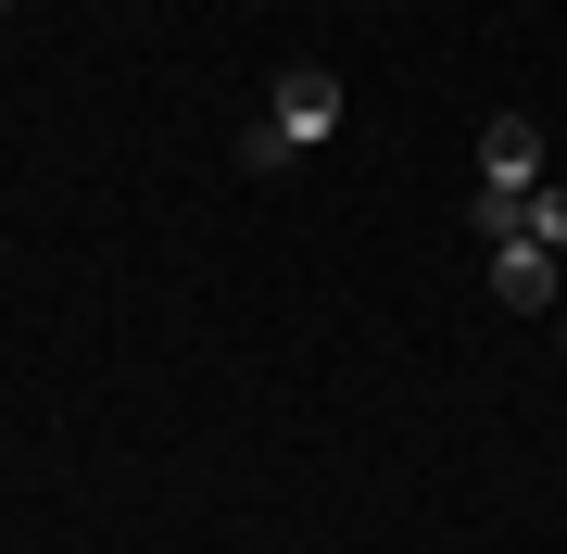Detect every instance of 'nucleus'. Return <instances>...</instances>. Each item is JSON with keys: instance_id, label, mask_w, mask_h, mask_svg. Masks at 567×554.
I'll return each mask as SVG.
<instances>
[{"instance_id": "f257e3e1", "label": "nucleus", "mask_w": 567, "mask_h": 554, "mask_svg": "<svg viewBox=\"0 0 567 554\" xmlns=\"http://www.w3.org/2000/svg\"><path fill=\"white\" fill-rule=\"evenodd\" d=\"M529 189H543V126H529V114H492L480 126V202H466L480 240H517V227H529Z\"/></svg>"}, {"instance_id": "f03ea898", "label": "nucleus", "mask_w": 567, "mask_h": 554, "mask_svg": "<svg viewBox=\"0 0 567 554\" xmlns=\"http://www.w3.org/2000/svg\"><path fill=\"white\" fill-rule=\"evenodd\" d=\"M328 126H341V76H328V63H290V76H278V114L240 139V165H252V177H278L290 151H316V139H328Z\"/></svg>"}, {"instance_id": "39448f33", "label": "nucleus", "mask_w": 567, "mask_h": 554, "mask_svg": "<svg viewBox=\"0 0 567 554\" xmlns=\"http://www.w3.org/2000/svg\"><path fill=\"white\" fill-rule=\"evenodd\" d=\"M0 13H13V0H0Z\"/></svg>"}, {"instance_id": "7ed1b4c3", "label": "nucleus", "mask_w": 567, "mask_h": 554, "mask_svg": "<svg viewBox=\"0 0 567 554\" xmlns=\"http://www.w3.org/2000/svg\"><path fill=\"white\" fill-rule=\"evenodd\" d=\"M555 265H567V252H543L529 227H517V240H492V290H505L517 315H543V303H555Z\"/></svg>"}, {"instance_id": "20e7f679", "label": "nucleus", "mask_w": 567, "mask_h": 554, "mask_svg": "<svg viewBox=\"0 0 567 554\" xmlns=\"http://www.w3.org/2000/svg\"><path fill=\"white\" fill-rule=\"evenodd\" d=\"M529 240H543V252H567V177H543V189H529Z\"/></svg>"}]
</instances>
